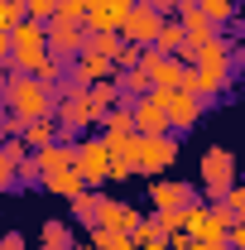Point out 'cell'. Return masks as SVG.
<instances>
[{
    "label": "cell",
    "mask_w": 245,
    "mask_h": 250,
    "mask_svg": "<svg viewBox=\"0 0 245 250\" xmlns=\"http://www.w3.org/2000/svg\"><path fill=\"white\" fill-rule=\"evenodd\" d=\"M106 164H111V149H106V140H101V135L77 140V145H72V168H77L82 188H101V183H106Z\"/></svg>",
    "instance_id": "277c9868"
},
{
    "label": "cell",
    "mask_w": 245,
    "mask_h": 250,
    "mask_svg": "<svg viewBox=\"0 0 245 250\" xmlns=\"http://www.w3.org/2000/svg\"><path fill=\"white\" fill-rule=\"evenodd\" d=\"M0 250H29V246H24L20 231H5V236H0Z\"/></svg>",
    "instance_id": "1f68e13d"
},
{
    "label": "cell",
    "mask_w": 245,
    "mask_h": 250,
    "mask_svg": "<svg viewBox=\"0 0 245 250\" xmlns=\"http://www.w3.org/2000/svg\"><path fill=\"white\" fill-rule=\"evenodd\" d=\"M39 183L48 188L53 197H77V192H82V178H77V168H62V173H43Z\"/></svg>",
    "instance_id": "d6986e66"
},
{
    "label": "cell",
    "mask_w": 245,
    "mask_h": 250,
    "mask_svg": "<svg viewBox=\"0 0 245 250\" xmlns=\"http://www.w3.org/2000/svg\"><path fill=\"white\" fill-rule=\"evenodd\" d=\"M92 250H135V241L125 236V231H106V226H92Z\"/></svg>",
    "instance_id": "7402d4cb"
},
{
    "label": "cell",
    "mask_w": 245,
    "mask_h": 250,
    "mask_svg": "<svg viewBox=\"0 0 245 250\" xmlns=\"http://www.w3.org/2000/svg\"><path fill=\"white\" fill-rule=\"evenodd\" d=\"M178 164V135H135V173L163 178Z\"/></svg>",
    "instance_id": "7a4b0ae2"
},
{
    "label": "cell",
    "mask_w": 245,
    "mask_h": 250,
    "mask_svg": "<svg viewBox=\"0 0 245 250\" xmlns=\"http://www.w3.org/2000/svg\"><path fill=\"white\" fill-rule=\"evenodd\" d=\"M159 24H163V10L135 0V5L125 10V20H121V39H125V43H135V48H149L154 34H159Z\"/></svg>",
    "instance_id": "5b68a950"
},
{
    "label": "cell",
    "mask_w": 245,
    "mask_h": 250,
    "mask_svg": "<svg viewBox=\"0 0 245 250\" xmlns=\"http://www.w3.org/2000/svg\"><path fill=\"white\" fill-rule=\"evenodd\" d=\"M0 106L15 121H43V116H53V87H43L39 77L0 67Z\"/></svg>",
    "instance_id": "6da1fadb"
},
{
    "label": "cell",
    "mask_w": 245,
    "mask_h": 250,
    "mask_svg": "<svg viewBox=\"0 0 245 250\" xmlns=\"http://www.w3.org/2000/svg\"><path fill=\"white\" fill-rule=\"evenodd\" d=\"M140 67H144L149 87H183V92H187L192 67H183L178 58H168V53H159V48H144V53H140Z\"/></svg>",
    "instance_id": "8992f818"
},
{
    "label": "cell",
    "mask_w": 245,
    "mask_h": 250,
    "mask_svg": "<svg viewBox=\"0 0 245 250\" xmlns=\"http://www.w3.org/2000/svg\"><path fill=\"white\" fill-rule=\"evenodd\" d=\"M92 5H135V0H92Z\"/></svg>",
    "instance_id": "d590c367"
},
{
    "label": "cell",
    "mask_w": 245,
    "mask_h": 250,
    "mask_svg": "<svg viewBox=\"0 0 245 250\" xmlns=\"http://www.w3.org/2000/svg\"><path fill=\"white\" fill-rule=\"evenodd\" d=\"M39 250H72V226L67 221H43L39 226Z\"/></svg>",
    "instance_id": "2e32d148"
},
{
    "label": "cell",
    "mask_w": 245,
    "mask_h": 250,
    "mask_svg": "<svg viewBox=\"0 0 245 250\" xmlns=\"http://www.w3.org/2000/svg\"><path fill=\"white\" fill-rule=\"evenodd\" d=\"M87 10H92V0H53V20H77L82 24Z\"/></svg>",
    "instance_id": "cb8c5ba5"
},
{
    "label": "cell",
    "mask_w": 245,
    "mask_h": 250,
    "mask_svg": "<svg viewBox=\"0 0 245 250\" xmlns=\"http://www.w3.org/2000/svg\"><path fill=\"white\" fill-rule=\"evenodd\" d=\"M10 188H15V164L0 154V192H10Z\"/></svg>",
    "instance_id": "4dcf8cb0"
},
{
    "label": "cell",
    "mask_w": 245,
    "mask_h": 250,
    "mask_svg": "<svg viewBox=\"0 0 245 250\" xmlns=\"http://www.w3.org/2000/svg\"><path fill=\"white\" fill-rule=\"evenodd\" d=\"M96 226H106V231H125V236H130V231L140 226V212L101 192V202H96Z\"/></svg>",
    "instance_id": "7c38bea8"
},
{
    "label": "cell",
    "mask_w": 245,
    "mask_h": 250,
    "mask_svg": "<svg viewBox=\"0 0 245 250\" xmlns=\"http://www.w3.org/2000/svg\"><path fill=\"white\" fill-rule=\"evenodd\" d=\"M121 43H125L121 34H87V39H82V48H87V53H101V58H116Z\"/></svg>",
    "instance_id": "603a6c76"
},
{
    "label": "cell",
    "mask_w": 245,
    "mask_h": 250,
    "mask_svg": "<svg viewBox=\"0 0 245 250\" xmlns=\"http://www.w3.org/2000/svg\"><path fill=\"white\" fill-rule=\"evenodd\" d=\"M192 5L212 20L216 29H231V24H236V0H192Z\"/></svg>",
    "instance_id": "ffe728a7"
},
{
    "label": "cell",
    "mask_w": 245,
    "mask_h": 250,
    "mask_svg": "<svg viewBox=\"0 0 245 250\" xmlns=\"http://www.w3.org/2000/svg\"><path fill=\"white\" fill-rule=\"evenodd\" d=\"M116 106H121V87L116 82H92L87 87V121L92 125H101V116L116 111Z\"/></svg>",
    "instance_id": "5bb4252c"
},
{
    "label": "cell",
    "mask_w": 245,
    "mask_h": 250,
    "mask_svg": "<svg viewBox=\"0 0 245 250\" xmlns=\"http://www.w3.org/2000/svg\"><path fill=\"white\" fill-rule=\"evenodd\" d=\"M20 48H43V24L20 20V24L10 29V53H20Z\"/></svg>",
    "instance_id": "ac0fdd59"
},
{
    "label": "cell",
    "mask_w": 245,
    "mask_h": 250,
    "mask_svg": "<svg viewBox=\"0 0 245 250\" xmlns=\"http://www.w3.org/2000/svg\"><path fill=\"white\" fill-rule=\"evenodd\" d=\"M202 111H207V106H202L192 92H183V87L163 96V121H168V130H173V135H187L192 125L202 121Z\"/></svg>",
    "instance_id": "9c48e42d"
},
{
    "label": "cell",
    "mask_w": 245,
    "mask_h": 250,
    "mask_svg": "<svg viewBox=\"0 0 245 250\" xmlns=\"http://www.w3.org/2000/svg\"><path fill=\"white\" fill-rule=\"evenodd\" d=\"M24 20V10H20V0H0V34H10L15 24Z\"/></svg>",
    "instance_id": "4316f807"
},
{
    "label": "cell",
    "mask_w": 245,
    "mask_h": 250,
    "mask_svg": "<svg viewBox=\"0 0 245 250\" xmlns=\"http://www.w3.org/2000/svg\"><path fill=\"white\" fill-rule=\"evenodd\" d=\"M221 207H226V212H231V217L241 221V217H245V192H241V188H231V192H226V197H221Z\"/></svg>",
    "instance_id": "f1b7e54d"
},
{
    "label": "cell",
    "mask_w": 245,
    "mask_h": 250,
    "mask_svg": "<svg viewBox=\"0 0 245 250\" xmlns=\"http://www.w3.org/2000/svg\"><path fill=\"white\" fill-rule=\"evenodd\" d=\"M20 183H39V164H34V154L24 159V164H15V188Z\"/></svg>",
    "instance_id": "f546056e"
},
{
    "label": "cell",
    "mask_w": 245,
    "mask_h": 250,
    "mask_svg": "<svg viewBox=\"0 0 245 250\" xmlns=\"http://www.w3.org/2000/svg\"><path fill=\"white\" fill-rule=\"evenodd\" d=\"M82 39H87V29H82L77 20H48V24H43V48H48L53 58H62V62H72L82 53Z\"/></svg>",
    "instance_id": "ba28073f"
},
{
    "label": "cell",
    "mask_w": 245,
    "mask_h": 250,
    "mask_svg": "<svg viewBox=\"0 0 245 250\" xmlns=\"http://www.w3.org/2000/svg\"><path fill=\"white\" fill-rule=\"evenodd\" d=\"M178 29H183L187 43H202V39H212V34H216V24L192 5V0H183V5H178Z\"/></svg>",
    "instance_id": "4fadbf2b"
},
{
    "label": "cell",
    "mask_w": 245,
    "mask_h": 250,
    "mask_svg": "<svg viewBox=\"0 0 245 250\" xmlns=\"http://www.w3.org/2000/svg\"><path fill=\"white\" fill-rule=\"evenodd\" d=\"M125 111H130V125H135V135H173V130H168V121H163V101H159L154 92L135 96Z\"/></svg>",
    "instance_id": "30bf717a"
},
{
    "label": "cell",
    "mask_w": 245,
    "mask_h": 250,
    "mask_svg": "<svg viewBox=\"0 0 245 250\" xmlns=\"http://www.w3.org/2000/svg\"><path fill=\"white\" fill-rule=\"evenodd\" d=\"M130 241H135V246H144V241H163V236H159V221H154V217H140V226L130 231Z\"/></svg>",
    "instance_id": "83f0119b"
},
{
    "label": "cell",
    "mask_w": 245,
    "mask_h": 250,
    "mask_svg": "<svg viewBox=\"0 0 245 250\" xmlns=\"http://www.w3.org/2000/svg\"><path fill=\"white\" fill-rule=\"evenodd\" d=\"M20 10H24V20H34V24H48L53 20V0H20Z\"/></svg>",
    "instance_id": "d4e9b609"
},
{
    "label": "cell",
    "mask_w": 245,
    "mask_h": 250,
    "mask_svg": "<svg viewBox=\"0 0 245 250\" xmlns=\"http://www.w3.org/2000/svg\"><path fill=\"white\" fill-rule=\"evenodd\" d=\"M149 48H159V53H168V58H173L178 48H187L183 29H178V20H168V15H163V24H159V34H154V43H149Z\"/></svg>",
    "instance_id": "e0dca14e"
},
{
    "label": "cell",
    "mask_w": 245,
    "mask_h": 250,
    "mask_svg": "<svg viewBox=\"0 0 245 250\" xmlns=\"http://www.w3.org/2000/svg\"><path fill=\"white\" fill-rule=\"evenodd\" d=\"M67 202H72V217L82 221V226H96V202H101V192H96V188H82V192H77V197H67Z\"/></svg>",
    "instance_id": "44dd1931"
},
{
    "label": "cell",
    "mask_w": 245,
    "mask_h": 250,
    "mask_svg": "<svg viewBox=\"0 0 245 250\" xmlns=\"http://www.w3.org/2000/svg\"><path fill=\"white\" fill-rule=\"evenodd\" d=\"M149 202L154 212H183V207H192V202H202V192L192 183H178V178H149Z\"/></svg>",
    "instance_id": "52a82bcc"
},
{
    "label": "cell",
    "mask_w": 245,
    "mask_h": 250,
    "mask_svg": "<svg viewBox=\"0 0 245 250\" xmlns=\"http://www.w3.org/2000/svg\"><path fill=\"white\" fill-rule=\"evenodd\" d=\"M202 188H207L202 202H221V197L236 188V154H231L226 145L202 149Z\"/></svg>",
    "instance_id": "3957f363"
},
{
    "label": "cell",
    "mask_w": 245,
    "mask_h": 250,
    "mask_svg": "<svg viewBox=\"0 0 245 250\" xmlns=\"http://www.w3.org/2000/svg\"><path fill=\"white\" fill-rule=\"evenodd\" d=\"M144 5H154V10H178L183 0H144Z\"/></svg>",
    "instance_id": "836d02e7"
},
{
    "label": "cell",
    "mask_w": 245,
    "mask_h": 250,
    "mask_svg": "<svg viewBox=\"0 0 245 250\" xmlns=\"http://www.w3.org/2000/svg\"><path fill=\"white\" fill-rule=\"evenodd\" d=\"M10 62V34H0V67Z\"/></svg>",
    "instance_id": "e575fe53"
},
{
    "label": "cell",
    "mask_w": 245,
    "mask_h": 250,
    "mask_svg": "<svg viewBox=\"0 0 245 250\" xmlns=\"http://www.w3.org/2000/svg\"><path fill=\"white\" fill-rule=\"evenodd\" d=\"M183 250H226V246H221V241H192V236H187Z\"/></svg>",
    "instance_id": "d6a6232c"
},
{
    "label": "cell",
    "mask_w": 245,
    "mask_h": 250,
    "mask_svg": "<svg viewBox=\"0 0 245 250\" xmlns=\"http://www.w3.org/2000/svg\"><path fill=\"white\" fill-rule=\"evenodd\" d=\"M116 77V67H111V58H101V53H77L72 58V67H67V82H77V87H92V82H111Z\"/></svg>",
    "instance_id": "8fae6325"
},
{
    "label": "cell",
    "mask_w": 245,
    "mask_h": 250,
    "mask_svg": "<svg viewBox=\"0 0 245 250\" xmlns=\"http://www.w3.org/2000/svg\"><path fill=\"white\" fill-rule=\"evenodd\" d=\"M58 140V125H53V116H43V121H24V130H20V145L24 149H43V145H53Z\"/></svg>",
    "instance_id": "9a60e30c"
},
{
    "label": "cell",
    "mask_w": 245,
    "mask_h": 250,
    "mask_svg": "<svg viewBox=\"0 0 245 250\" xmlns=\"http://www.w3.org/2000/svg\"><path fill=\"white\" fill-rule=\"evenodd\" d=\"M135 178V159H111L106 164V183H130Z\"/></svg>",
    "instance_id": "484cf974"
}]
</instances>
